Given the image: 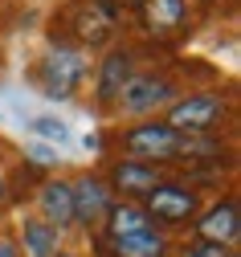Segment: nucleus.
I'll return each mask as SVG.
<instances>
[{"mask_svg": "<svg viewBox=\"0 0 241 257\" xmlns=\"http://www.w3.org/2000/svg\"><path fill=\"white\" fill-rule=\"evenodd\" d=\"M0 257H21V249H17L9 237H0Z\"/></svg>", "mask_w": 241, "mask_h": 257, "instance_id": "obj_20", "label": "nucleus"}, {"mask_svg": "<svg viewBox=\"0 0 241 257\" xmlns=\"http://www.w3.org/2000/svg\"><path fill=\"white\" fill-rule=\"evenodd\" d=\"M229 102L221 94H188V98H176L168 106V126L180 135H200V131H213V126L225 118Z\"/></svg>", "mask_w": 241, "mask_h": 257, "instance_id": "obj_3", "label": "nucleus"}, {"mask_svg": "<svg viewBox=\"0 0 241 257\" xmlns=\"http://www.w3.org/2000/svg\"><path fill=\"white\" fill-rule=\"evenodd\" d=\"M107 229H111V237H131V233H147L151 229V220H147V212L139 208V204H111V212H107Z\"/></svg>", "mask_w": 241, "mask_h": 257, "instance_id": "obj_15", "label": "nucleus"}, {"mask_svg": "<svg viewBox=\"0 0 241 257\" xmlns=\"http://www.w3.org/2000/svg\"><path fill=\"white\" fill-rule=\"evenodd\" d=\"M86 74H90V61L74 45H49L41 53V61H37V86L49 94V98H57V102L74 98L78 86L86 82Z\"/></svg>", "mask_w": 241, "mask_h": 257, "instance_id": "obj_1", "label": "nucleus"}, {"mask_svg": "<svg viewBox=\"0 0 241 257\" xmlns=\"http://www.w3.org/2000/svg\"><path fill=\"white\" fill-rule=\"evenodd\" d=\"M57 245H61V233L53 229V224H45L41 216H29L25 220L21 245H17V249H25V257H53V253H61Z\"/></svg>", "mask_w": 241, "mask_h": 257, "instance_id": "obj_13", "label": "nucleus"}, {"mask_svg": "<svg viewBox=\"0 0 241 257\" xmlns=\"http://www.w3.org/2000/svg\"><path fill=\"white\" fill-rule=\"evenodd\" d=\"M74 33H78V41L82 45H102L111 33H115V13L107 9V5H98V0H90V5L74 17Z\"/></svg>", "mask_w": 241, "mask_h": 257, "instance_id": "obj_9", "label": "nucleus"}, {"mask_svg": "<svg viewBox=\"0 0 241 257\" xmlns=\"http://www.w3.org/2000/svg\"><path fill=\"white\" fill-rule=\"evenodd\" d=\"M111 253L115 257H168V241H164V233L147 229V233H131V237H111Z\"/></svg>", "mask_w": 241, "mask_h": 257, "instance_id": "obj_14", "label": "nucleus"}, {"mask_svg": "<svg viewBox=\"0 0 241 257\" xmlns=\"http://www.w3.org/2000/svg\"><path fill=\"white\" fill-rule=\"evenodd\" d=\"M70 196H74V224H98L115 204L107 180L98 176H78V184H70Z\"/></svg>", "mask_w": 241, "mask_h": 257, "instance_id": "obj_6", "label": "nucleus"}, {"mask_svg": "<svg viewBox=\"0 0 241 257\" xmlns=\"http://www.w3.org/2000/svg\"><path fill=\"white\" fill-rule=\"evenodd\" d=\"M53 257H74V253H53Z\"/></svg>", "mask_w": 241, "mask_h": 257, "instance_id": "obj_22", "label": "nucleus"}, {"mask_svg": "<svg viewBox=\"0 0 241 257\" xmlns=\"http://www.w3.org/2000/svg\"><path fill=\"white\" fill-rule=\"evenodd\" d=\"M196 233H200V241L229 249V245L237 241V233H241L237 204H233V200H221V204H213L209 212H196Z\"/></svg>", "mask_w": 241, "mask_h": 257, "instance_id": "obj_7", "label": "nucleus"}, {"mask_svg": "<svg viewBox=\"0 0 241 257\" xmlns=\"http://www.w3.org/2000/svg\"><path fill=\"white\" fill-rule=\"evenodd\" d=\"M127 78H131V57L123 53V49H115V53H107L102 57V66H98V102H119V90L127 86Z\"/></svg>", "mask_w": 241, "mask_h": 257, "instance_id": "obj_12", "label": "nucleus"}, {"mask_svg": "<svg viewBox=\"0 0 241 257\" xmlns=\"http://www.w3.org/2000/svg\"><path fill=\"white\" fill-rule=\"evenodd\" d=\"M180 143L184 135L172 131L168 122H139L123 135V147H127V159H139V164H164V159H180Z\"/></svg>", "mask_w": 241, "mask_h": 257, "instance_id": "obj_2", "label": "nucleus"}, {"mask_svg": "<svg viewBox=\"0 0 241 257\" xmlns=\"http://www.w3.org/2000/svg\"><path fill=\"white\" fill-rule=\"evenodd\" d=\"M37 208H41V220L53 224L57 233H65L74 224V196H70V184L65 180H45L41 192H37Z\"/></svg>", "mask_w": 241, "mask_h": 257, "instance_id": "obj_8", "label": "nucleus"}, {"mask_svg": "<svg viewBox=\"0 0 241 257\" xmlns=\"http://www.w3.org/2000/svg\"><path fill=\"white\" fill-rule=\"evenodd\" d=\"M29 155L37 159V164H57V151H53L49 143H33V147H29Z\"/></svg>", "mask_w": 241, "mask_h": 257, "instance_id": "obj_18", "label": "nucleus"}, {"mask_svg": "<svg viewBox=\"0 0 241 257\" xmlns=\"http://www.w3.org/2000/svg\"><path fill=\"white\" fill-rule=\"evenodd\" d=\"M172 102H176V82L155 78V74H131L127 86L119 90V106L127 114H151V110L172 106Z\"/></svg>", "mask_w": 241, "mask_h": 257, "instance_id": "obj_4", "label": "nucleus"}, {"mask_svg": "<svg viewBox=\"0 0 241 257\" xmlns=\"http://www.w3.org/2000/svg\"><path fill=\"white\" fill-rule=\"evenodd\" d=\"M111 180H115V188L123 192V196H147V192L159 184V172L151 164H139V159H119Z\"/></svg>", "mask_w": 241, "mask_h": 257, "instance_id": "obj_11", "label": "nucleus"}, {"mask_svg": "<svg viewBox=\"0 0 241 257\" xmlns=\"http://www.w3.org/2000/svg\"><path fill=\"white\" fill-rule=\"evenodd\" d=\"M33 135H41V139H49V143H65V139H70V126H65L61 118L37 114V118H33Z\"/></svg>", "mask_w": 241, "mask_h": 257, "instance_id": "obj_16", "label": "nucleus"}, {"mask_svg": "<svg viewBox=\"0 0 241 257\" xmlns=\"http://www.w3.org/2000/svg\"><path fill=\"white\" fill-rule=\"evenodd\" d=\"M180 257H229V249L225 245H209V241H192V245H184Z\"/></svg>", "mask_w": 241, "mask_h": 257, "instance_id": "obj_17", "label": "nucleus"}, {"mask_svg": "<svg viewBox=\"0 0 241 257\" xmlns=\"http://www.w3.org/2000/svg\"><path fill=\"white\" fill-rule=\"evenodd\" d=\"M143 13V25L151 29V33H176V29L188 21V5L184 0H139V5H135Z\"/></svg>", "mask_w": 241, "mask_h": 257, "instance_id": "obj_10", "label": "nucleus"}, {"mask_svg": "<svg viewBox=\"0 0 241 257\" xmlns=\"http://www.w3.org/2000/svg\"><path fill=\"white\" fill-rule=\"evenodd\" d=\"M0 204H5V172H0Z\"/></svg>", "mask_w": 241, "mask_h": 257, "instance_id": "obj_21", "label": "nucleus"}, {"mask_svg": "<svg viewBox=\"0 0 241 257\" xmlns=\"http://www.w3.org/2000/svg\"><path fill=\"white\" fill-rule=\"evenodd\" d=\"M147 220H164V224H188L196 220L200 204H196V192L180 188V184H155L147 192Z\"/></svg>", "mask_w": 241, "mask_h": 257, "instance_id": "obj_5", "label": "nucleus"}, {"mask_svg": "<svg viewBox=\"0 0 241 257\" xmlns=\"http://www.w3.org/2000/svg\"><path fill=\"white\" fill-rule=\"evenodd\" d=\"M98 5H107L111 13H119V9H135V5H139V0H98Z\"/></svg>", "mask_w": 241, "mask_h": 257, "instance_id": "obj_19", "label": "nucleus"}]
</instances>
